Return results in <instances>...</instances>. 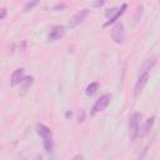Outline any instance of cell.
I'll list each match as a JSON object with an SVG mask.
<instances>
[{
    "label": "cell",
    "mask_w": 160,
    "mask_h": 160,
    "mask_svg": "<svg viewBox=\"0 0 160 160\" xmlns=\"http://www.w3.org/2000/svg\"><path fill=\"white\" fill-rule=\"evenodd\" d=\"M64 32H65L64 26H61V25H56V26H54V28L50 30V32H49V35H48V39H49L50 41L59 40L60 38L64 36Z\"/></svg>",
    "instance_id": "cell-6"
},
{
    "label": "cell",
    "mask_w": 160,
    "mask_h": 160,
    "mask_svg": "<svg viewBox=\"0 0 160 160\" xmlns=\"http://www.w3.org/2000/svg\"><path fill=\"white\" fill-rule=\"evenodd\" d=\"M62 9V8H65V4H58V5H55L54 6V10H56V9Z\"/></svg>",
    "instance_id": "cell-17"
},
{
    "label": "cell",
    "mask_w": 160,
    "mask_h": 160,
    "mask_svg": "<svg viewBox=\"0 0 160 160\" xmlns=\"http://www.w3.org/2000/svg\"><path fill=\"white\" fill-rule=\"evenodd\" d=\"M118 10H119V9H115V8H111V9H109V10H108V11L105 12V15H106V16H109V15H112V16H114V15H115V14L118 12Z\"/></svg>",
    "instance_id": "cell-15"
},
{
    "label": "cell",
    "mask_w": 160,
    "mask_h": 160,
    "mask_svg": "<svg viewBox=\"0 0 160 160\" xmlns=\"http://www.w3.org/2000/svg\"><path fill=\"white\" fill-rule=\"evenodd\" d=\"M125 9H126V4H122V5H121V8L118 10V12H116L114 16H111V18H110V19H109V20H108L105 24H104V26H108V25H110V24L115 22V21H116V20H118V19H119V18H120L122 14H124Z\"/></svg>",
    "instance_id": "cell-11"
},
{
    "label": "cell",
    "mask_w": 160,
    "mask_h": 160,
    "mask_svg": "<svg viewBox=\"0 0 160 160\" xmlns=\"http://www.w3.org/2000/svg\"><path fill=\"white\" fill-rule=\"evenodd\" d=\"M124 36H125V30H124V25L121 22H118L112 31H111V38L116 44H121L124 41Z\"/></svg>",
    "instance_id": "cell-4"
},
{
    "label": "cell",
    "mask_w": 160,
    "mask_h": 160,
    "mask_svg": "<svg viewBox=\"0 0 160 160\" xmlns=\"http://www.w3.org/2000/svg\"><path fill=\"white\" fill-rule=\"evenodd\" d=\"M72 160H82V156H81V155H78V156H75Z\"/></svg>",
    "instance_id": "cell-19"
},
{
    "label": "cell",
    "mask_w": 160,
    "mask_h": 160,
    "mask_svg": "<svg viewBox=\"0 0 160 160\" xmlns=\"http://www.w3.org/2000/svg\"><path fill=\"white\" fill-rule=\"evenodd\" d=\"M32 82H34V78L32 76H25L24 78V80H22V82L20 84V89H21V92H26L28 91V89L32 85Z\"/></svg>",
    "instance_id": "cell-12"
},
{
    "label": "cell",
    "mask_w": 160,
    "mask_h": 160,
    "mask_svg": "<svg viewBox=\"0 0 160 160\" xmlns=\"http://www.w3.org/2000/svg\"><path fill=\"white\" fill-rule=\"evenodd\" d=\"M155 64H156V58L155 56H151V58L146 59L144 61V64L141 65L140 70H139V75L140 74H145V72H150V70L155 66Z\"/></svg>",
    "instance_id": "cell-9"
},
{
    "label": "cell",
    "mask_w": 160,
    "mask_h": 160,
    "mask_svg": "<svg viewBox=\"0 0 160 160\" xmlns=\"http://www.w3.org/2000/svg\"><path fill=\"white\" fill-rule=\"evenodd\" d=\"M110 100H111V95H110V94H104V95H101V96L95 101V104H94V106H92L91 114L95 115V114H98V112L105 110V109L108 108V105L110 104Z\"/></svg>",
    "instance_id": "cell-2"
},
{
    "label": "cell",
    "mask_w": 160,
    "mask_h": 160,
    "mask_svg": "<svg viewBox=\"0 0 160 160\" xmlns=\"http://www.w3.org/2000/svg\"><path fill=\"white\" fill-rule=\"evenodd\" d=\"M98 89H99V82L94 81V82H91V84H89V85L86 86L85 94H86L88 96H92V95H94V94L98 91Z\"/></svg>",
    "instance_id": "cell-13"
},
{
    "label": "cell",
    "mask_w": 160,
    "mask_h": 160,
    "mask_svg": "<svg viewBox=\"0 0 160 160\" xmlns=\"http://www.w3.org/2000/svg\"><path fill=\"white\" fill-rule=\"evenodd\" d=\"M36 160H41V158H40V156H38V158H36Z\"/></svg>",
    "instance_id": "cell-20"
},
{
    "label": "cell",
    "mask_w": 160,
    "mask_h": 160,
    "mask_svg": "<svg viewBox=\"0 0 160 160\" xmlns=\"http://www.w3.org/2000/svg\"><path fill=\"white\" fill-rule=\"evenodd\" d=\"M88 14H89V10H88V9H81L80 11H78V12L69 20V28H76L79 24H81V22L85 20V18L88 16Z\"/></svg>",
    "instance_id": "cell-3"
},
{
    "label": "cell",
    "mask_w": 160,
    "mask_h": 160,
    "mask_svg": "<svg viewBox=\"0 0 160 160\" xmlns=\"http://www.w3.org/2000/svg\"><path fill=\"white\" fill-rule=\"evenodd\" d=\"M140 120H141V114L140 112H134L129 119V136L132 141L139 136Z\"/></svg>",
    "instance_id": "cell-1"
},
{
    "label": "cell",
    "mask_w": 160,
    "mask_h": 160,
    "mask_svg": "<svg viewBox=\"0 0 160 160\" xmlns=\"http://www.w3.org/2000/svg\"><path fill=\"white\" fill-rule=\"evenodd\" d=\"M5 16H6V9H5V8H2V9H1V15H0V19H5Z\"/></svg>",
    "instance_id": "cell-16"
},
{
    "label": "cell",
    "mask_w": 160,
    "mask_h": 160,
    "mask_svg": "<svg viewBox=\"0 0 160 160\" xmlns=\"http://www.w3.org/2000/svg\"><path fill=\"white\" fill-rule=\"evenodd\" d=\"M39 4V1H29V2H26L25 5H24V11H29V10H31L34 6H36Z\"/></svg>",
    "instance_id": "cell-14"
},
{
    "label": "cell",
    "mask_w": 160,
    "mask_h": 160,
    "mask_svg": "<svg viewBox=\"0 0 160 160\" xmlns=\"http://www.w3.org/2000/svg\"><path fill=\"white\" fill-rule=\"evenodd\" d=\"M36 131H38V134L41 136L42 141L52 138L51 129H50V128H48V126H46V125H44V124H38V125H36Z\"/></svg>",
    "instance_id": "cell-7"
},
{
    "label": "cell",
    "mask_w": 160,
    "mask_h": 160,
    "mask_svg": "<svg viewBox=\"0 0 160 160\" xmlns=\"http://www.w3.org/2000/svg\"><path fill=\"white\" fill-rule=\"evenodd\" d=\"M154 121H155V118L151 116V118H149V119L144 122V125L140 128V132H139V136H140V138H144V136H146V135L149 134V131L151 130V128H152V125H154Z\"/></svg>",
    "instance_id": "cell-10"
},
{
    "label": "cell",
    "mask_w": 160,
    "mask_h": 160,
    "mask_svg": "<svg viewBox=\"0 0 160 160\" xmlns=\"http://www.w3.org/2000/svg\"><path fill=\"white\" fill-rule=\"evenodd\" d=\"M24 69L22 68H19L16 70H14V72L11 74V78H10V82L12 86L18 85V84H21L22 80H24Z\"/></svg>",
    "instance_id": "cell-8"
},
{
    "label": "cell",
    "mask_w": 160,
    "mask_h": 160,
    "mask_svg": "<svg viewBox=\"0 0 160 160\" xmlns=\"http://www.w3.org/2000/svg\"><path fill=\"white\" fill-rule=\"evenodd\" d=\"M148 79H149V72L140 74V75L138 76V81H136V84H135V91H134V95H135V96H138V95L142 91V89H144L145 85L148 84Z\"/></svg>",
    "instance_id": "cell-5"
},
{
    "label": "cell",
    "mask_w": 160,
    "mask_h": 160,
    "mask_svg": "<svg viewBox=\"0 0 160 160\" xmlns=\"http://www.w3.org/2000/svg\"><path fill=\"white\" fill-rule=\"evenodd\" d=\"M94 5H95V6H101V5H104V1H98V2H94Z\"/></svg>",
    "instance_id": "cell-18"
}]
</instances>
